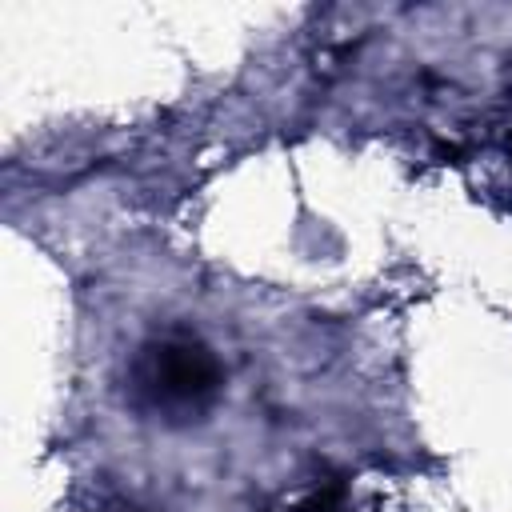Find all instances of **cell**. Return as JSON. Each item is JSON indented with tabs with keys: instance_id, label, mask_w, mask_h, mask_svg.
<instances>
[{
	"instance_id": "obj_2",
	"label": "cell",
	"mask_w": 512,
	"mask_h": 512,
	"mask_svg": "<svg viewBox=\"0 0 512 512\" xmlns=\"http://www.w3.org/2000/svg\"><path fill=\"white\" fill-rule=\"evenodd\" d=\"M284 512H352V508H348V500H344V488H340V484H328V488H316V492H308L304 500L288 504Z\"/></svg>"
},
{
	"instance_id": "obj_1",
	"label": "cell",
	"mask_w": 512,
	"mask_h": 512,
	"mask_svg": "<svg viewBox=\"0 0 512 512\" xmlns=\"http://www.w3.org/2000/svg\"><path fill=\"white\" fill-rule=\"evenodd\" d=\"M132 400L136 408L152 412L156 420H196L212 408L224 372L216 352L192 336V332H164L136 348V360L128 368Z\"/></svg>"
}]
</instances>
